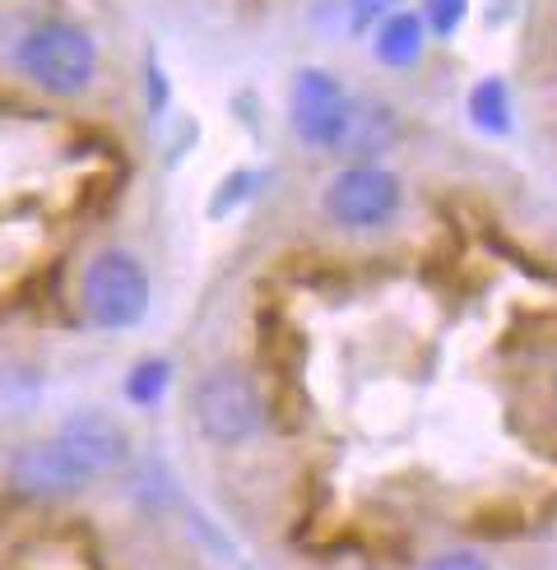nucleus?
I'll return each mask as SVG.
<instances>
[{"label": "nucleus", "mask_w": 557, "mask_h": 570, "mask_svg": "<svg viewBox=\"0 0 557 570\" xmlns=\"http://www.w3.org/2000/svg\"><path fill=\"white\" fill-rule=\"evenodd\" d=\"M190 417H195V432H201L209 445L237 450V445L261 436L265 399H261L256 381H251L242 366L223 362V366H209V372L195 381V390H190Z\"/></svg>", "instance_id": "nucleus-1"}, {"label": "nucleus", "mask_w": 557, "mask_h": 570, "mask_svg": "<svg viewBox=\"0 0 557 570\" xmlns=\"http://www.w3.org/2000/svg\"><path fill=\"white\" fill-rule=\"evenodd\" d=\"M19 70L38 83L42 94L75 98L98 75V42L70 19H42L19 42Z\"/></svg>", "instance_id": "nucleus-2"}, {"label": "nucleus", "mask_w": 557, "mask_h": 570, "mask_svg": "<svg viewBox=\"0 0 557 570\" xmlns=\"http://www.w3.org/2000/svg\"><path fill=\"white\" fill-rule=\"evenodd\" d=\"M149 269L130 250H102L84 269V306L98 330H135L149 316Z\"/></svg>", "instance_id": "nucleus-3"}, {"label": "nucleus", "mask_w": 557, "mask_h": 570, "mask_svg": "<svg viewBox=\"0 0 557 570\" xmlns=\"http://www.w3.org/2000/svg\"><path fill=\"white\" fill-rule=\"evenodd\" d=\"M404 205V181L381 163H349L325 186V218L344 233H377Z\"/></svg>", "instance_id": "nucleus-4"}, {"label": "nucleus", "mask_w": 557, "mask_h": 570, "mask_svg": "<svg viewBox=\"0 0 557 570\" xmlns=\"http://www.w3.org/2000/svg\"><path fill=\"white\" fill-rule=\"evenodd\" d=\"M349 117H353V94L330 70L306 66V70L293 75L289 121H293V135L306 149H340Z\"/></svg>", "instance_id": "nucleus-5"}, {"label": "nucleus", "mask_w": 557, "mask_h": 570, "mask_svg": "<svg viewBox=\"0 0 557 570\" xmlns=\"http://www.w3.org/2000/svg\"><path fill=\"white\" fill-rule=\"evenodd\" d=\"M10 482H14V492L33 497V501H61V497H79L94 478L84 473L70 454L56 445V436H51V441H33V445L14 450Z\"/></svg>", "instance_id": "nucleus-6"}, {"label": "nucleus", "mask_w": 557, "mask_h": 570, "mask_svg": "<svg viewBox=\"0 0 557 570\" xmlns=\"http://www.w3.org/2000/svg\"><path fill=\"white\" fill-rule=\"evenodd\" d=\"M56 445H61L89 478L117 473V469L130 464V436L107 413H75V417H66L61 432H56Z\"/></svg>", "instance_id": "nucleus-7"}, {"label": "nucleus", "mask_w": 557, "mask_h": 570, "mask_svg": "<svg viewBox=\"0 0 557 570\" xmlns=\"http://www.w3.org/2000/svg\"><path fill=\"white\" fill-rule=\"evenodd\" d=\"M395 111L385 102H353V117H349V130L340 139V154L349 163H377L390 145H395Z\"/></svg>", "instance_id": "nucleus-8"}, {"label": "nucleus", "mask_w": 557, "mask_h": 570, "mask_svg": "<svg viewBox=\"0 0 557 570\" xmlns=\"http://www.w3.org/2000/svg\"><path fill=\"white\" fill-rule=\"evenodd\" d=\"M423 42H428V23H423V14H413V10L385 14L377 23V33H372L377 61L390 66V70H413L418 56H423Z\"/></svg>", "instance_id": "nucleus-9"}, {"label": "nucleus", "mask_w": 557, "mask_h": 570, "mask_svg": "<svg viewBox=\"0 0 557 570\" xmlns=\"http://www.w3.org/2000/svg\"><path fill=\"white\" fill-rule=\"evenodd\" d=\"M469 121L479 126L483 135H507L511 130V89L497 75L473 83V94H469Z\"/></svg>", "instance_id": "nucleus-10"}, {"label": "nucleus", "mask_w": 557, "mask_h": 570, "mask_svg": "<svg viewBox=\"0 0 557 570\" xmlns=\"http://www.w3.org/2000/svg\"><path fill=\"white\" fill-rule=\"evenodd\" d=\"M167 381H173V362H167V357H145V362L130 366L126 399H130V404H139V409H149V404H158V399H163Z\"/></svg>", "instance_id": "nucleus-11"}, {"label": "nucleus", "mask_w": 557, "mask_h": 570, "mask_svg": "<svg viewBox=\"0 0 557 570\" xmlns=\"http://www.w3.org/2000/svg\"><path fill=\"white\" fill-rule=\"evenodd\" d=\"M469 19V0H423V23L437 38L460 33V23Z\"/></svg>", "instance_id": "nucleus-12"}, {"label": "nucleus", "mask_w": 557, "mask_h": 570, "mask_svg": "<svg viewBox=\"0 0 557 570\" xmlns=\"http://www.w3.org/2000/svg\"><path fill=\"white\" fill-rule=\"evenodd\" d=\"M404 10V0H349V28L362 33V28H377L385 14Z\"/></svg>", "instance_id": "nucleus-13"}, {"label": "nucleus", "mask_w": 557, "mask_h": 570, "mask_svg": "<svg viewBox=\"0 0 557 570\" xmlns=\"http://www.w3.org/2000/svg\"><path fill=\"white\" fill-rule=\"evenodd\" d=\"M423 570H492V561L483 552H473V548H451V552L432 557Z\"/></svg>", "instance_id": "nucleus-14"}, {"label": "nucleus", "mask_w": 557, "mask_h": 570, "mask_svg": "<svg viewBox=\"0 0 557 570\" xmlns=\"http://www.w3.org/2000/svg\"><path fill=\"white\" fill-rule=\"evenodd\" d=\"M553 390H557V381H553Z\"/></svg>", "instance_id": "nucleus-15"}]
</instances>
